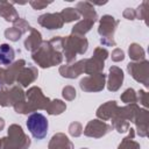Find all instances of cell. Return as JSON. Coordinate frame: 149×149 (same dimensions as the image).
<instances>
[{
    "label": "cell",
    "mask_w": 149,
    "mask_h": 149,
    "mask_svg": "<svg viewBox=\"0 0 149 149\" xmlns=\"http://www.w3.org/2000/svg\"><path fill=\"white\" fill-rule=\"evenodd\" d=\"M62 36H55L50 41H43L40 48L33 52V61L43 69L59 65L63 62Z\"/></svg>",
    "instance_id": "1"
},
{
    "label": "cell",
    "mask_w": 149,
    "mask_h": 149,
    "mask_svg": "<svg viewBox=\"0 0 149 149\" xmlns=\"http://www.w3.org/2000/svg\"><path fill=\"white\" fill-rule=\"evenodd\" d=\"M62 54L63 57H65V61L68 64H71L74 62L77 55H84L87 51L88 48V41L85 36H78V35H70L62 37Z\"/></svg>",
    "instance_id": "2"
},
{
    "label": "cell",
    "mask_w": 149,
    "mask_h": 149,
    "mask_svg": "<svg viewBox=\"0 0 149 149\" xmlns=\"http://www.w3.org/2000/svg\"><path fill=\"white\" fill-rule=\"evenodd\" d=\"M30 139L23 132L22 127L13 123L8 127L7 136L1 139V149H28Z\"/></svg>",
    "instance_id": "3"
},
{
    "label": "cell",
    "mask_w": 149,
    "mask_h": 149,
    "mask_svg": "<svg viewBox=\"0 0 149 149\" xmlns=\"http://www.w3.org/2000/svg\"><path fill=\"white\" fill-rule=\"evenodd\" d=\"M118 24H119V21L112 15H104L99 20L98 33L101 36L100 43L102 45H105V47H114L115 45L114 33L116 30Z\"/></svg>",
    "instance_id": "4"
},
{
    "label": "cell",
    "mask_w": 149,
    "mask_h": 149,
    "mask_svg": "<svg viewBox=\"0 0 149 149\" xmlns=\"http://www.w3.org/2000/svg\"><path fill=\"white\" fill-rule=\"evenodd\" d=\"M108 57V51L105 48L98 47L94 49L91 58H85L84 64V73L86 74H95L100 73L104 70L105 61Z\"/></svg>",
    "instance_id": "5"
},
{
    "label": "cell",
    "mask_w": 149,
    "mask_h": 149,
    "mask_svg": "<svg viewBox=\"0 0 149 149\" xmlns=\"http://www.w3.org/2000/svg\"><path fill=\"white\" fill-rule=\"evenodd\" d=\"M48 120L41 113H33L27 119V128L36 140H42L48 134Z\"/></svg>",
    "instance_id": "6"
},
{
    "label": "cell",
    "mask_w": 149,
    "mask_h": 149,
    "mask_svg": "<svg viewBox=\"0 0 149 149\" xmlns=\"http://www.w3.org/2000/svg\"><path fill=\"white\" fill-rule=\"evenodd\" d=\"M127 71L136 81L143 84L146 87L149 86V62L147 59L128 63Z\"/></svg>",
    "instance_id": "7"
},
{
    "label": "cell",
    "mask_w": 149,
    "mask_h": 149,
    "mask_svg": "<svg viewBox=\"0 0 149 149\" xmlns=\"http://www.w3.org/2000/svg\"><path fill=\"white\" fill-rule=\"evenodd\" d=\"M26 99V94L21 86L13 85L9 88H2L0 91V106L9 107L15 104L23 101Z\"/></svg>",
    "instance_id": "8"
},
{
    "label": "cell",
    "mask_w": 149,
    "mask_h": 149,
    "mask_svg": "<svg viewBox=\"0 0 149 149\" xmlns=\"http://www.w3.org/2000/svg\"><path fill=\"white\" fill-rule=\"evenodd\" d=\"M26 66V61L24 59H19L12 63L8 68L3 69L0 68V83L1 85H9L13 86V84L16 81L19 73L21 70Z\"/></svg>",
    "instance_id": "9"
},
{
    "label": "cell",
    "mask_w": 149,
    "mask_h": 149,
    "mask_svg": "<svg viewBox=\"0 0 149 149\" xmlns=\"http://www.w3.org/2000/svg\"><path fill=\"white\" fill-rule=\"evenodd\" d=\"M106 84V74L104 72L84 77L79 81V87L84 92H100Z\"/></svg>",
    "instance_id": "10"
},
{
    "label": "cell",
    "mask_w": 149,
    "mask_h": 149,
    "mask_svg": "<svg viewBox=\"0 0 149 149\" xmlns=\"http://www.w3.org/2000/svg\"><path fill=\"white\" fill-rule=\"evenodd\" d=\"M24 94H26V100L31 106L34 112L37 109H45L48 104L50 102V99L43 94L42 90L38 86H33L28 88L27 92H24Z\"/></svg>",
    "instance_id": "11"
},
{
    "label": "cell",
    "mask_w": 149,
    "mask_h": 149,
    "mask_svg": "<svg viewBox=\"0 0 149 149\" xmlns=\"http://www.w3.org/2000/svg\"><path fill=\"white\" fill-rule=\"evenodd\" d=\"M112 126L99 120V119H93L91 121H88V123L86 125L84 132V135L87 137H94V139H100L102 136H105L106 134H108L112 130Z\"/></svg>",
    "instance_id": "12"
},
{
    "label": "cell",
    "mask_w": 149,
    "mask_h": 149,
    "mask_svg": "<svg viewBox=\"0 0 149 149\" xmlns=\"http://www.w3.org/2000/svg\"><path fill=\"white\" fill-rule=\"evenodd\" d=\"M37 22L40 23V26L49 29V30H54V29H61L64 24L59 13H45L42 14L38 19Z\"/></svg>",
    "instance_id": "13"
},
{
    "label": "cell",
    "mask_w": 149,
    "mask_h": 149,
    "mask_svg": "<svg viewBox=\"0 0 149 149\" xmlns=\"http://www.w3.org/2000/svg\"><path fill=\"white\" fill-rule=\"evenodd\" d=\"M84 64H85V58L80 59L78 62L71 63V64H64L59 66V73L62 77L64 78H70V79H74L77 78L79 74H81L84 72Z\"/></svg>",
    "instance_id": "14"
},
{
    "label": "cell",
    "mask_w": 149,
    "mask_h": 149,
    "mask_svg": "<svg viewBox=\"0 0 149 149\" xmlns=\"http://www.w3.org/2000/svg\"><path fill=\"white\" fill-rule=\"evenodd\" d=\"M136 126V132L141 137H146L148 135V125H149V112L147 108H140L136 113L134 121Z\"/></svg>",
    "instance_id": "15"
},
{
    "label": "cell",
    "mask_w": 149,
    "mask_h": 149,
    "mask_svg": "<svg viewBox=\"0 0 149 149\" xmlns=\"http://www.w3.org/2000/svg\"><path fill=\"white\" fill-rule=\"evenodd\" d=\"M37 76H38L37 69L35 66L28 64L19 73L17 79H16V83L20 84L22 87H28V85H30L31 83H34L37 79Z\"/></svg>",
    "instance_id": "16"
},
{
    "label": "cell",
    "mask_w": 149,
    "mask_h": 149,
    "mask_svg": "<svg viewBox=\"0 0 149 149\" xmlns=\"http://www.w3.org/2000/svg\"><path fill=\"white\" fill-rule=\"evenodd\" d=\"M123 83V71L118 66H111L108 72L107 88L111 92H116Z\"/></svg>",
    "instance_id": "17"
},
{
    "label": "cell",
    "mask_w": 149,
    "mask_h": 149,
    "mask_svg": "<svg viewBox=\"0 0 149 149\" xmlns=\"http://www.w3.org/2000/svg\"><path fill=\"white\" fill-rule=\"evenodd\" d=\"M118 109H119V106H118L116 101L115 100H109V101L102 104L101 106H99V108L95 112V115L99 120L107 121V120H111L116 114Z\"/></svg>",
    "instance_id": "18"
},
{
    "label": "cell",
    "mask_w": 149,
    "mask_h": 149,
    "mask_svg": "<svg viewBox=\"0 0 149 149\" xmlns=\"http://www.w3.org/2000/svg\"><path fill=\"white\" fill-rule=\"evenodd\" d=\"M48 149H73V143L63 133H56L49 141Z\"/></svg>",
    "instance_id": "19"
},
{
    "label": "cell",
    "mask_w": 149,
    "mask_h": 149,
    "mask_svg": "<svg viewBox=\"0 0 149 149\" xmlns=\"http://www.w3.org/2000/svg\"><path fill=\"white\" fill-rule=\"evenodd\" d=\"M76 10L80 14V16L84 17V20H88L95 23L98 20V14L94 10V7L88 1H80L76 5Z\"/></svg>",
    "instance_id": "20"
},
{
    "label": "cell",
    "mask_w": 149,
    "mask_h": 149,
    "mask_svg": "<svg viewBox=\"0 0 149 149\" xmlns=\"http://www.w3.org/2000/svg\"><path fill=\"white\" fill-rule=\"evenodd\" d=\"M29 31L30 33H29L28 37L24 40V48H26V50H28L30 52H34L40 48V45L43 42L42 41V35L35 28H30Z\"/></svg>",
    "instance_id": "21"
},
{
    "label": "cell",
    "mask_w": 149,
    "mask_h": 149,
    "mask_svg": "<svg viewBox=\"0 0 149 149\" xmlns=\"http://www.w3.org/2000/svg\"><path fill=\"white\" fill-rule=\"evenodd\" d=\"M0 16L3 17L8 22H14L20 17L16 9L14 8L12 1H1V3H0Z\"/></svg>",
    "instance_id": "22"
},
{
    "label": "cell",
    "mask_w": 149,
    "mask_h": 149,
    "mask_svg": "<svg viewBox=\"0 0 149 149\" xmlns=\"http://www.w3.org/2000/svg\"><path fill=\"white\" fill-rule=\"evenodd\" d=\"M14 57L15 51L9 44H0V65H10L14 61Z\"/></svg>",
    "instance_id": "23"
},
{
    "label": "cell",
    "mask_w": 149,
    "mask_h": 149,
    "mask_svg": "<svg viewBox=\"0 0 149 149\" xmlns=\"http://www.w3.org/2000/svg\"><path fill=\"white\" fill-rule=\"evenodd\" d=\"M139 109H140V107L137 104H128L125 107H119L116 114L120 115L121 118H123L125 120H127L128 122H133Z\"/></svg>",
    "instance_id": "24"
},
{
    "label": "cell",
    "mask_w": 149,
    "mask_h": 149,
    "mask_svg": "<svg viewBox=\"0 0 149 149\" xmlns=\"http://www.w3.org/2000/svg\"><path fill=\"white\" fill-rule=\"evenodd\" d=\"M134 136H135V130L133 128H129L128 135L121 141L118 149H141L140 143L134 141Z\"/></svg>",
    "instance_id": "25"
},
{
    "label": "cell",
    "mask_w": 149,
    "mask_h": 149,
    "mask_svg": "<svg viewBox=\"0 0 149 149\" xmlns=\"http://www.w3.org/2000/svg\"><path fill=\"white\" fill-rule=\"evenodd\" d=\"M94 24V22L88 21V20H81L78 21L71 29V34L72 35H78V36H85L86 33H88L92 28V26Z\"/></svg>",
    "instance_id": "26"
},
{
    "label": "cell",
    "mask_w": 149,
    "mask_h": 149,
    "mask_svg": "<svg viewBox=\"0 0 149 149\" xmlns=\"http://www.w3.org/2000/svg\"><path fill=\"white\" fill-rule=\"evenodd\" d=\"M65 109H66V104L64 101L59 99H54V100H50V102L48 104L44 111H47V113L50 115H59Z\"/></svg>",
    "instance_id": "27"
},
{
    "label": "cell",
    "mask_w": 149,
    "mask_h": 149,
    "mask_svg": "<svg viewBox=\"0 0 149 149\" xmlns=\"http://www.w3.org/2000/svg\"><path fill=\"white\" fill-rule=\"evenodd\" d=\"M128 55H129L130 59H133L134 62H140V61L146 59V52H144L143 48L137 43H132L129 45Z\"/></svg>",
    "instance_id": "28"
},
{
    "label": "cell",
    "mask_w": 149,
    "mask_h": 149,
    "mask_svg": "<svg viewBox=\"0 0 149 149\" xmlns=\"http://www.w3.org/2000/svg\"><path fill=\"white\" fill-rule=\"evenodd\" d=\"M111 120H112V128H114L118 133H126L130 128V123L118 114H115Z\"/></svg>",
    "instance_id": "29"
},
{
    "label": "cell",
    "mask_w": 149,
    "mask_h": 149,
    "mask_svg": "<svg viewBox=\"0 0 149 149\" xmlns=\"http://www.w3.org/2000/svg\"><path fill=\"white\" fill-rule=\"evenodd\" d=\"M62 20L64 23H69V22H72V21H77L80 19V14L76 10V8H72V7H68V8H64L61 13H59Z\"/></svg>",
    "instance_id": "30"
},
{
    "label": "cell",
    "mask_w": 149,
    "mask_h": 149,
    "mask_svg": "<svg viewBox=\"0 0 149 149\" xmlns=\"http://www.w3.org/2000/svg\"><path fill=\"white\" fill-rule=\"evenodd\" d=\"M120 99H121L122 102H125V104H127V105H128V104H136V102H137L136 92H135V90L132 88V87L127 88V90L120 95Z\"/></svg>",
    "instance_id": "31"
},
{
    "label": "cell",
    "mask_w": 149,
    "mask_h": 149,
    "mask_svg": "<svg viewBox=\"0 0 149 149\" xmlns=\"http://www.w3.org/2000/svg\"><path fill=\"white\" fill-rule=\"evenodd\" d=\"M148 14H149V2L148 1H143L136 9H135V15H136V19L139 20H143V21H147V17H148Z\"/></svg>",
    "instance_id": "32"
},
{
    "label": "cell",
    "mask_w": 149,
    "mask_h": 149,
    "mask_svg": "<svg viewBox=\"0 0 149 149\" xmlns=\"http://www.w3.org/2000/svg\"><path fill=\"white\" fill-rule=\"evenodd\" d=\"M21 36H22V33L19 29H16L15 27H10V28H7L5 30V37L8 38L12 42L19 41L21 38Z\"/></svg>",
    "instance_id": "33"
},
{
    "label": "cell",
    "mask_w": 149,
    "mask_h": 149,
    "mask_svg": "<svg viewBox=\"0 0 149 149\" xmlns=\"http://www.w3.org/2000/svg\"><path fill=\"white\" fill-rule=\"evenodd\" d=\"M69 134L73 137H79L81 134H83V126L81 123L77 122V121H73L69 125Z\"/></svg>",
    "instance_id": "34"
},
{
    "label": "cell",
    "mask_w": 149,
    "mask_h": 149,
    "mask_svg": "<svg viewBox=\"0 0 149 149\" xmlns=\"http://www.w3.org/2000/svg\"><path fill=\"white\" fill-rule=\"evenodd\" d=\"M13 27H15L16 29H19L21 33H22V35L24 34V33H27L28 30H30V26H29V23L24 20V19H22V17H19L16 21H14L13 22Z\"/></svg>",
    "instance_id": "35"
},
{
    "label": "cell",
    "mask_w": 149,
    "mask_h": 149,
    "mask_svg": "<svg viewBox=\"0 0 149 149\" xmlns=\"http://www.w3.org/2000/svg\"><path fill=\"white\" fill-rule=\"evenodd\" d=\"M62 95H63V98H64L65 100L71 101V100H73V99L77 97V92H76L74 87L68 85V86L63 87V90H62Z\"/></svg>",
    "instance_id": "36"
},
{
    "label": "cell",
    "mask_w": 149,
    "mask_h": 149,
    "mask_svg": "<svg viewBox=\"0 0 149 149\" xmlns=\"http://www.w3.org/2000/svg\"><path fill=\"white\" fill-rule=\"evenodd\" d=\"M136 95H137V101L147 108V107L149 106V101H148V93H147L144 90H140V91L136 93Z\"/></svg>",
    "instance_id": "37"
},
{
    "label": "cell",
    "mask_w": 149,
    "mask_h": 149,
    "mask_svg": "<svg viewBox=\"0 0 149 149\" xmlns=\"http://www.w3.org/2000/svg\"><path fill=\"white\" fill-rule=\"evenodd\" d=\"M112 61L113 62H121L125 59V52L120 49V48H115L113 51H112Z\"/></svg>",
    "instance_id": "38"
},
{
    "label": "cell",
    "mask_w": 149,
    "mask_h": 149,
    "mask_svg": "<svg viewBox=\"0 0 149 149\" xmlns=\"http://www.w3.org/2000/svg\"><path fill=\"white\" fill-rule=\"evenodd\" d=\"M30 6L36 9V10H40V9H43L45 8L48 5H50L51 2H48V1H42V0H33V1H29Z\"/></svg>",
    "instance_id": "39"
},
{
    "label": "cell",
    "mask_w": 149,
    "mask_h": 149,
    "mask_svg": "<svg viewBox=\"0 0 149 149\" xmlns=\"http://www.w3.org/2000/svg\"><path fill=\"white\" fill-rule=\"evenodd\" d=\"M122 15H123V17L127 19V20H134V19H136L135 9H133V8H126V9L123 10Z\"/></svg>",
    "instance_id": "40"
},
{
    "label": "cell",
    "mask_w": 149,
    "mask_h": 149,
    "mask_svg": "<svg viewBox=\"0 0 149 149\" xmlns=\"http://www.w3.org/2000/svg\"><path fill=\"white\" fill-rule=\"evenodd\" d=\"M5 128V120L2 118H0V132Z\"/></svg>",
    "instance_id": "41"
},
{
    "label": "cell",
    "mask_w": 149,
    "mask_h": 149,
    "mask_svg": "<svg viewBox=\"0 0 149 149\" xmlns=\"http://www.w3.org/2000/svg\"><path fill=\"white\" fill-rule=\"evenodd\" d=\"M0 149H1V139H0Z\"/></svg>",
    "instance_id": "42"
},
{
    "label": "cell",
    "mask_w": 149,
    "mask_h": 149,
    "mask_svg": "<svg viewBox=\"0 0 149 149\" xmlns=\"http://www.w3.org/2000/svg\"><path fill=\"white\" fill-rule=\"evenodd\" d=\"M80 149H88V148H80Z\"/></svg>",
    "instance_id": "43"
},
{
    "label": "cell",
    "mask_w": 149,
    "mask_h": 149,
    "mask_svg": "<svg viewBox=\"0 0 149 149\" xmlns=\"http://www.w3.org/2000/svg\"><path fill=\"white\" fill-rule=\"evenodd\" d=\"M0 87H1V83H0Z\"/></svg>",
    "instance_id": "44"
},
{
    "label": "cell",
    "mask_w": 149,
    "mask_h": 149,
    "mask_svg": "<svg viewBox=\"0 0 149 149\" xmlns=\"http://www.w3.org/2000/svg\"><path fill=\"white\" fill-rule=\"evenodd\" d=\"M0 3H1V1H0Z\"/></svg>",
    "instance_id": "45"
}]
</instances>
